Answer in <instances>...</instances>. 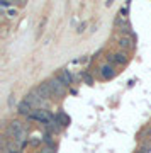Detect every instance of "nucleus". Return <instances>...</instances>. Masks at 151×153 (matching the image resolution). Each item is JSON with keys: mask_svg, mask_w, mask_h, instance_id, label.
<instances>
[{"mask_svg": "<svg viewBox=\"0 0 151 153\" xmlns=\"http://www.w3.org/2000/svg\"><path fill=\"white\" fill-rule=\"evenodd\" d=\"M48 85H49V88H51V92H53L54 97H65L66 95V85L59 80L58 76L48 80Z\"/></svg>", "mask_w": 151, "mask_h": 153, "instance_id": "f257e3e1", "label": "nucleus"}, {"mask_svg": "<svg viewBox=\"0 0 151 153\" xmlns=\"http://www.w3.org/2000/svg\"><path fill=\"white\" fill-rule=\"evenodd\" d=\"M51 117H53V116L44 109H36V111L31 112V116H29V119H36V121H39V123H43V124H46L48 121H51Z\"/></svg>", "mask_w": 151, "mask_h": 153, "instance_id": "f03ea898", "label": "nucleus"}, {"mask_svg": "<svg viewBox=\"0 0 151 153\" xmlns=\"http://www.w3.org/2000/svg\"><path fill=\"white\" fill-rule=\"evenodd\" d=\"M34 90H36V92H38V94H39V95H41L43 99H46V100H48V99L51 97V95H53V92H51V88H49L48 82L39 83V85H38L36 88H34Z\"/></svg>", "mask_w": 151, "mask_h": 153, "instance_id": "7ed1b4c3", "label": "nucleus"}, {"mask_svg": "<svg viewBox=\"0 0 151 153\" xmlns=\"http://www.w3.org/2000/svg\"><path fill=\"white\" fill-rule=\"evenodd\" d=\"M126 61H127L126 53H114V55L109 56V63H110V65H122Z\"/></svg>", "mask_w": 151, "mask_h": 153, "instance_id": "20e7f679", "label": "nucleus"}, {"mask_svg": "<svg viewBox=\"0 0 151 153\" xmlns=\"http://www.w3.org/2000/svg\"><path fill=\"white\" fill-rule=\"evenodd\" d=\"M115 26L121 27V31H124V33H131V24L127 21V17H124V16H119L115 19Z\"/></svg>", "mask_w": 151, "mask_h": 153, "instance_id": "39448f33", "label": "nucleus"}, {"mask_svg": "<svg viewBox=\"0 0 151 153\" xmlns=\"http://www.w3.org/2000/svg\"><path fill=\"white\" fill-rule=\"evenodd\" d=\"M100 75H102V78H105V80L112 78V76L115 75L114 66L110 65V63H107V65H102V66H100Z\"/></svg>", "mask_w": 151, "mask_h": 153, "instance_id": "423d86ee", "label": "nucleus"}, {"mask_svg": "<svg viewBox=\"0 0 151 153\" xmlns=\"http://www.w3.org/2000/svg\"><path fill=\"white\" fill-rule=\"evenodd\" d=\"M17 112H19V114H22V116H27V117H29V116H31V112H33V105L29 104V102H26V100H24V102H21V104H19V111H17Z\"/></svg>", "mask_w": 151, "mask_h": 153, "instance_id": "0eeeda50", "label": "nucleus"}, {"mask_svg": "<svg viewBox=\"0 0 151 153\" xmlns=\"http://www.w3.org/2000/svg\"><path fill=\"white\" fill-rule=\"evenodd\" d=\"M58 78H59L63 83H65L66 87H68V85L71 83V80H73V76H71V73H70L68 70H61V71L58 73Z\"/></svg>", "mask_w": 151, "mask_h": 153, "instance_id": "6e6552de", "label": "nucleus"}, {"mask_svg": "<svg viewBox=\"0 0 151 153\" xmlns=\"http://www.w3.org/2000/svg\"><path fill=\"white\" fill-rule=\"evenodd\" d=\"M26 141H27V131H26V128H24V129H22V131L14 138V145H17V146L21 148Z\"/></svg>", "mask_w": 151, "mask_h": 153, "instance_id": "1a4fd4ad", "label": "nucleus"}, {"mask_svg": "<svg viewBox=\"0 0 151 153\" xmlns=\"http://www.w3.org/2000/svg\"><path fill=\"white\" fill-rule=\"evenodd\" d=\"M54 117H56V121H58V124L61 126V128H63V126H68V124H70V117H68L65 112H58V114L54 116Z\"/></svg>", "mask_w": 151, "mask_h": 153, "instance_id": "9d476101", "label": "nucleus"}, {"mask_svg": "<svg viewBox=\"0 0 151 153\" xmlns=\"http://www.w3.org/2000/svg\"><path fill=\"white\" fill-rule=\"evenodd\" d=\"M119 46L124 49H131L134 44H132V38H127V36H124V38L119 39Z\"/></svg>", "mask_w": 151, "mask_h": 153, "instance_id": "9b49d317", "label": "nucleus"}, {"mask_svg": "<svg viewBox=\"0 0 151 153\" xmlns=\"http://www.w3.org/2000/svg\"><path fill=\"white\" fill-rule=\"evenodd\" d=\"M81 76H83V80H85L87 83H92L93 80H92V76L88 75V73H81Z\"/></svg>", "mask_w": 151, "mask_h": 153, "instance_id": "f8f14e48", "label": "nucleus"}, {"mask_svg": "<svg viewBox=\"0 0 151 153\" xmlns=\"http://www.w3.org/2000/svg\"><path fill=\"white\" fill-rule=\"evenodd\" d=\"M14 104H16V97L10 95V97H9V105H14Z\"/></svg>", "mask_w": 151, "mask_h": 153, "instance_id": "ddd939ff", "label": "nucleus"}, {"mask_svg": "<svg viewBox=\"0 0 151 153\" xmlns=\"http://www.w3.org/2000/svg\"><path fill=\"white\" fill-rule=\"evenodd\" d=\"M81 31H85V22H81L80 26H78V33H81Z\"/></svg>", "mask_w": 151, "mask_h": 153, "instance_id": "4468645a", "label": "nucleus"}, {"mask_svg": "<svg viewBox=\"0 0 151 153\" xmlns=\"http://www.w3.org/2000/svg\"><path fill=\"white\" fill-rule=\"evenodd\" d=\"M16 14H17L16 10H10V12H9V17H16Z\"/></svg>", "mask_w": 151, "mask_h": 153, "instance_id": "2eb2a0df", "label": "nucleus"}, {"mask_svg": "<svg viewBox=\"0 0 151 153\" xmlns=\"http://www.w3.org/2000/svg\"><path fill=\"white\" fill-rule=\"evenodd\" d=\"M138 153H144V152H143V150H139V152H138Z\"/></svg>", "mask_w": 151, "mask_h": 153, "instance_id": "dca6fc26", "label": "nucleus"}, {"mask_svg": "<svg viewBox=\"0 0 151 153\" xmlns=\"http://www.w3.org/2000/svg\"><path fill=\"white\" fill-rule=\"evenodd\" d=\"M36 153H44V152H43V150H41V152H36Z\"/></svg>", "mask_w": 151, "mask_h": 153, "instance_id": "f3484780", "label": "nucleus"}]
</instances>
